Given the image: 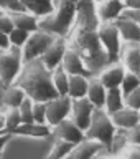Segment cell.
Returning <instances> with one entry per match:
<instances>
[{
    "label": "cell",
    "instance_id": "cell-1",
    "mask_svg": "<svg viewBox=\"0 0 140 159\" xmlns=\"http://www.w3.org/2000/svg\"><path fill=\"white\" fill-rule=\"evenodd\" d=\"M13 83L22 86L27 96L35 101H49L58 96V91L53 86L51 70L45 66L41 58L23 61V66Z\"/></svg>",
    "mask_w": 140,
    "mask_h": 159
},
{
    "label": "cell",
    "instance_id": "cell-2",
    "mask_svg": "<svg viewBox=\"0 0 140 159\" xmlns=\"http://www.w3.org/2000/svg\"><path fill=\"white\" fill-rule=\"evenodd\" d=\"M54 141V134L49 136H27L10 133L2 159H40L48 157Z\"/></svg>",
    "mask_w": 140,
    "mask_h": 159
},
{
    "label": "cell",
    "instance_id": "cell-3",
    "mask_svg": "<svg viewBox=\"0 0 140 159\" xmlns=\"http://www.w3.org/2000/svg\"><path fill=\"white\" fill-rule=\"evenodd\" d=\"M78 0H53L51 12L40 17L38 25L40 28L56 35V37H64L69 33L74 17H76Z\"/></svg>",
    "mask_w": 140,
    "mask_h": 159
},
{
    "label": "cell",
    "instance_id": "cell-4",
    "mask_svg": "<svg viewBox=\"0 0 140 159\" xmlns=\"http://www.w3.org/2000/svg\"><path fill=\"white\" fill-rule=\"evenodd\" d=\"M116 124H114L111 114H109L104 108H94L89 126L84 129L86 138H92L97 141L104 143L106 146H109L112 141V136L116 133Z\"/></svg>",
    "mask_w": 140,
    "mask_h": 159
},
{
    "label": "cell",
    "instance_id": "cell-5",
    "mask_svg": "<svg viewBox=\"0 0 140 159\" xmlns=\"http://www.w3.org/2000/svg\"><path fill=\"white\" fill-rule=\"evenodd\" d=\"M23 66V53L22 48L10 47L7 50L0 48V83L10 84L18 76Z\"/></svg>",
    "mask_w": 140,
    "mask_h": 159
},
{
    "label": "cell",
    "instance_id": "cell-6",
    "mask_svg": "<svg viewBox=\"0 0 140 159\" xmlns=\"http://www.w3.org/2000/svg\"><path fill=\"white\" fill-rule=\"evenodd\" d=\"M56 35L46 32L43 28H38L28 35L27 42L22 47V53H23V61L27 60H33V58H40L41 55L46 52V48L53 43V40Z\"/></svg>",
    "mask_w": 140,
    "mask_h": 159
},
{
    "label": "cell",
    "instance_id": "cell-7",
    "mask_svg": "<svg viewBox=\"0 0 140 159\" xmlns=\"http://www.w3.org/2000/svg\"><path fill=\"white\" fill-rule=\"evenodd\" d=\"M97 33L101 38L102 47L106 48V52L111 58V61H119V55H121L122 48V40L119 35V28L116 22H102L97 27Z\"/></svg>",
    "mask_w": 140,
    "mask_h": 159
},
{
    "label": "cell",
    "instance_id": "cell-8",
    "mask_svg": "<svg viewBox=\"0 0 140 159\" xmlns=\"http://www.w3.org/2000/svg\"><path fill=\"white\" fill-rule=\"evenodd\" d=\"M73 99L68 94H58L56 98L46 101V123L49 126H56L61 119L68 118L71 113Z\"/></svg>",
    "mask_w": 140,
    "mask_h": 159
},
{
    "label": "cell",
    "instance_id": "cell-9",
    "mask_svg": "<svg viewBox=\"0 0 140 159\" xmlns=\"http://www.w3.org/2000/svg\"><path fill=\"white\" fill-rule=\"evenodd\" d=\"M92 111H94V104L89 101L86 96L76 98V99H73V103H71L69 118H71L81 129H86L89 126V121H91Z\"/></svg>",
    "mask_w": 140,
    "mask_h": 159
},
{
    "label": "cell",
    "instance_id": "cell-10",
    "mask_svg": "<svg viewBox=\"0 0 140 159\" xmlns=\"http://www.w3.org/2000/svg\"><path fill=\"white\" fill-rule=\"evenodd\" d=\"M53 134L56 138H61V139H64V141H69L73 144H76V143L81 141V139L86 138L84 129L79 128L69 116L61 119L56 126H53Z\"/></svg>",
    "mask_w": 140,
    "mask_h": 159
},
{
    "label": "cell",
    "instance_id": "cell-11",
    "mask_svg": "<svg viewBox=\"0 0 140 159\" xmlns=\"http://www.w3.org/2000/svg\"><path fill=\"white\" fill-rule=\"evenodd\" d=\"M104 146H106V144L97 141V139L84 138L79 143L74 144L66 159H94L96 154L99 152V149L104 148Z\"/></svg>",
    "mask_w": 140,
    "mask_h": 159
},
{
    "label": "cell",
    "instance_id": "cell-12",
    "mask_svg": "<svg viewBox=\"0 0 140 159\" xmlns=\"http://www.w3.org/2000/svg\"><path fill=\"white\" fill-rule=\"evenodd\" d=\"M66 38L64 37H54L53 43L49 45V47L46 48V52H45L41 57V61L45 63V66L53 70L61 65L63 61V57H64V52H66Z\"/></svg>",
    "mask_w": 140,
    "mask_h": 159
},
{
    "label": "cell",
    "instance_id": "cell-13",
    "mask_svg": "<svg viewBox=\"0 0 140 159\" xmlns=\"http://www.w3.org/2000/svg\"><path fill=\"white\" fill-rule=\"evenodd\" d=\"M119 61H121L129 71L138 73V70H140V43L122 42Z\"/></svg>",
    "mask_w": 140,
    "mask_h": 159
},
{
    "label": "cell",
    "instance_id": "cell-14",
    "mask_svg": "<svg viewBox=\"0 0 140 159\" xmlns=\"http://www.w3.org/2000/svg\"><path fill=\"white\" fill-rule=\"evenodd\" d=\"M124 2L119 0H96V13L99 22H116L124 12Z\"/></svg>",
    "mask_w": 140,
    "mask_h": 159
},
{
    "label": "cell",
    "instance_id": "cell-15",
    "mask_svg": "<svg viewBox=\"0 0 140 159\" xmlns=\"http://www.w3.org/2000/svg\"><path fill=\"white\" fill-rule=\"evenodd\" d=\"M125 71L127 70L121 61H114V63H109L97 76L106 88H116V86H121L124 76H125Z\"/></svg>",
    "mask_w": 140,
    "mask_h": 159
},
{
    "label": "cell",
    "instance_id": "cell-16",
    "mask_svg": "<svg viewBox=\"0 0 140 159\" xmlns=\"http://www.w3.org/2000/svg\"><path fill=\"white\" fill-rule=\"evenodd\" d=\"M116 25L119 28V35H121L122 42H135L140 43V23L135 22L130 17H124L121 15L116 20Z\"/></svg>",
    "mask_w": 140,
    "mask_h": 159
},
{
    "label": "cell",
    "instance_id": "cell-17",
    "mask_svg": "<svg viewBox=\"0 0 140 159\" xmlns=\"http://www.w3.org/2000/svg\"><path fill=\"white\" fill-rule=\"evenodd\" d=\"M61 66L66 70L68 75H87V76H91L87 71V68H86V65L83 61V58L79 57V53L71 47H66Z\"/></svg>",
    "mask_w": 140,
    "mask_h": 159
},
{
    "label": "cell",
    "instance_id": "cell-18",
    "mask_svg": "<svg viewBox=\"0 0 140 159\" xmlns=\"http://www.w3.org/2000/svg\"><path fill=\"white\" fill-rule=\"evenodd\" d=\"M8 13H10V17H12L17 28H22L28 33H32V32L40 28V25H38L40 17L32 13V12H28V10H15V12H8Z\"/></svg>",
    "mask_w": 140,
    "mask_h": 159
},
{
    "label": "cell",
    "instance_id": "cell-19",
    "mask_svg": "<svg viewBox=\"0 0 140 159\" xmlns=\"http://www.w3.org/2000/svg\"><path fill=\"white\" fill-rule=\"evenodd\" d=\"M106 91L107 88L102 84L97 75L89 76V84H87V93L86 98L94 104V108H104V101H106Z\"/></svg>",
    "mask_w": 140,
    "mask_h": 159
},
{
    "label": "cell",
    "instance_id": "cell-20",
    "mask_svg": "<svg viewBox=\"0 0 140 159\" xmlns=\"http://www.w3.org/2000/svg\"><path fill=\"white\" fill-rule=\"evenodd\" d=\"M111 118H112L114 124H116V128L130 129L138 123V109L124 106L121 109H117V111H114L111 114Z\"/></svg>",
    "mask_w": 140,
    "mask_h": 159
},
{
    "label": "cell",
    "instance_id": "cell-21",
    "mask_svg": "<svg viewBox=\"0 0 140 159\" xmlns=\"http://www.w3.org/2000/svg\"><path fill=\"white\" fill-rule=\"evenodd\" d=\"M87 84H89V76H87V75H69L68 96L71 98V99L86 96Z\"/></svg>",
    "mask_w": 140,
    "mask_h": 159
},
{
    "label": "cell",
    "instance_id": "cell-22",
    "mask_svg": "<svg viewBox=\"0 0 140 159\" xmlns=\"http://www.w3.org/2000/svg\"><path fill=\"white\" fill-rule=\"evenodd\" d=\"M12 133H18V134H27V136H49L53 134V128L48 123H22L18 128H15Z\"/></svg>",
    "mask_w": 140,
    "mask_h": 159
},
{
    "label": "cell",
    "instance_id": "cell-23",
    "mask_svg": "<svg viewBox=\"0 0 140 159\" xmlns=\"http://www.w3.org/2000/svg\"><path fill=\"white\" fill-rule=\"evenodd\" d=\"M25 96H27V93L17 83L5 84V88H3V108H7V106L18 108L25 99Z\"/></svg>",
    "mask_w": 140,
    "mask_h": 159
},
{
    "label": "cell",
    "instance_id": "cell-24",
    "mask_svg": "<svg viewBox=\"0 0 140 159\" xmlns=\"http://www.w3.org/2000/svg\"><path fill=\"white\" fill-rule=\"evenodd\" d=\"M125 106V101H124V93L121 91V88L116 86V88H107L106 91V101H104V109L112 114L114 111L121 109Z\"/></svg>",
    "mask_w": 140,
    "mask_h": 159
},
{
    "label": "cell",
    "instance_id": "cell-25",
    "mask_svg": "<svg viewBox=\"0 0 140 159\" xmlns=\"http://www.w3.org/2000/svg\"><path fill=\"white\" fill-rule=\"evenodd\" d=\"M20 2H22L25 10L38 15V17L49 13L53 8V0H20Z\"/></svg>",
    "mask_w": 140,
    "mask_h": 159
},
{
    "label": "cell",
    "instance_id": "cell-26",
    "mask_svg": "<svg viewBox=\"0 0 140 159\" xmlns=\"http://www.w3.org/2000/svg\"><path fill=\"white\" fill-rule=\"evenodd\" d=\"M51 78H53V86L58 91V94H68V81L69 75L66 73L61 65L51 70Z\"/></svg>",
    "mask_w": 140,
    "mask_h": 159
},
{
    "label": "cell",
    "instance_id": "cell-27",
    "mask_svg": "<svg viewBox=\"0 0 140 159\" xmlns=\"http://www.w3.org/2000/svg\"><path fill=\"white\" fill-rule=\"evenodd\" d=\"M74 144L69 143V141H64L61 138H56L54 136V141H53V146H51V151H49V159H63V157H68L69 151L73 149Z\"/></svg>",
    "mask_w": 140,
    "mask_h": 159
},
{
    "label": "cell",
    "instance_id": "cell-28",
    "mask_svg": "<svg viewBox=\"0 0 140 159\" xmlns=\"http://www.w3.org/2000/svg\"><path fill=\"white\" fill-rule=\"evenodd\" d=\"M129 143V136H127V129H122V128H117L116 133H114L112 136V141L109 144V149H111L112 156L114 157H119V154L124 148H125V144Z\"/></svg>",
    "mask_w": 140,
    "mask_h": 159
},
{
    "label": "cell",
    "instance_id": "cell-29",
    "mask_svg": "<svg viewBox=\"0 0 140 159\" xmlns=\"http://www.w3.org/2000/svg\"><path fill=\"white\" fill-rule=\"evenodd\" d=\"M3 114H5V124H7V131L5 133H12L15 128H18L22 124V116H20L18 108L7 106L3 108Z\"/></svg>",
    "mask_w": 140,
    "mask_h": 159
},
{
    "label": "cell",
    "instance_id": "cell-30",
    "mask_svg": "<svg viewBox=\"0 0 140 159\" xmlns=\"http://www.w3.org/2000/svg\"><path fill=\"white\" fill-rule=\"evenodd\" d=\"M140 86V76H138V73H134V71H125V76H124L122 80V83H121V91L124 93V96H125L127 93H130L132 89H135Z\"/></svg>",
    "mask_w": 140,
    "mask_h": 159
},
{
    "label": "cell",
    "instance_id": "cell-31",
    "mask_svg": "<svg viewBox=\"0 0 140 159\" xmlns=\"http://www.w3.org/2000/svg\"><path fill=\"white\" fill-rule=\"evenodd\" d=\"M33 103H35V99H32L30 96H25L22 104L18 106L20 116H22V123H32V121H35V119H33Z\"/></svg>",
    "mask_w": 140,
    "mask_h": 159
},
{
    "label": "cell",
    "instance_id": "cell-32",
    "mask_svg": "<svg viewBox=\"0 0 140 159\" xmlns=\"http://www.w3.org/2000/svg\"><path fill=\"white\" fill-rule=\"evenodd\" d=\"M28 32H25V30H22V28H17L15 27L12 32L8 33V38H10V45L12 47H18V48H22L23 45H25V42H27V38H28Z\"/></svg>",
    "mask_w": 140,
    "mask_h": 159
},
{
    "label": "cell",
    "instance_id": "cell-33",
    "mask_svg": "<svg viewBox=\"0 0 140 159\" xmlns=\"http://www.w3.org/2000/svg\"><path fill=\"white\" fill-rule=\"evenodd\" d=\"M119 157H129V159H140V144L137 143H127L125 148L121 151Z\"/></svg>",
    "mask_w": 140,
    "mask_h": 159
},
{
    "label": "cell",
    "instance_id": "cell-34",
    "mask_svg": "<svg viewBox=\"0 0 140 159\" xmlns=\"http://www.w3.org/2000/svg\"><path fill=\"white\" fill-rule=\"evenodd\" d=\"M33 119L36 123H46V101L33 103Z\"/></svg>",
    "mask_w": 140,
    "mask_h": 159
},
{
    "label": "cell",
    "instance_id": "cell-35",
    "mask_svg": "<svg viewBox=\"0 0 140 159\" xmlns=\"http://www.w3.org/2000/svg\"><path fill=\"white\" fill-rule=\"evenodd\" d=\"M124 101H125V106H129V108L140 109V86L132 89L130 93H127L124 96Z\"/></svg>",
    "mask_w": 140,
    "mask_h": 159
},
{
    "label": "cell",
    "instance_id": "cell-36",
    "mask_svg": "<svg viewBox=\"0 0 140 159\" xmlns=\"http://www.w3.org/2000/svg\"><path fill=\"white\" fill-rule=\"evenodd\" d=\"M13 28H15V23H13L12 17H10V13L8 12H2V15H0V32L10 33Z\"/></svg>",
    "mask_w": 140,
    "mask_h": 159
},
{
    "label": "cell",
    "instance_id": "cell-37",
    "mask_svg": "<svg viewBox=\"0 0 140 159\" xmlns=\"http://www.w3.org/2000/svg\"><path fill=\"white\" fill-rule=\"evenodd\" d=\"M0 10L3 12H15V10H25L20 0H0Z\"/></svg>",
    "mask_w": 140,
    "mask_h": 159
},
{
    "label": "cell",
    "instance_id": "cell-38",
    "mask_svg": "<svg viewBox=\"0 0 140 159\" xmlns=\"http://www.w3.org/2000/svg\"><path fill=\"white\" fill-rule=\"evenodd\" d=\"M127 136H129V143L140 144V123H137L134 128L127 129Z\"/></svg>",
    "mask_w": 140,
    "mask_h": 159
},
{
    "label": "cell",
    "instance_id": "cell-39",
    "mask_svg": "<svg viewBox=\"0 0 140 159\" xmlns=\"http://www.w3.org/2000/svg\"><path fill=\"white\" fill-rule=\"evenodd\" d=\"M10 47H12V45H10L8 33L0 32V48H2V50H7V48H10Z\"/></svg>",
    "mask_w": 140,
    "mask_h": 159
},
{
    "label": "cell",
    "instance_id": "cell-40",
    "mask_svg": "<svg viewBox=\"0 0 140 159\" xmlns=\"http://www.w3.org/2000/svg\"><path fill=\"white\" fill-rule=\"evenodd\" d=\"M124 7L127 10H140V0H124Z\"/></svg>",
    "mask_w": 140,
    "mask_h": 159
},
{
    "label": "cell",
    "instance_id": "cell-41",
    "mask_svg": "<svg viewBox=\"0 0 140 159\" xmlns=\"http://www.w3.org/2000/svg\"><path fill=\"white\" fill-rule=\"evenodd\" d=\"M8 134H10V133H0V157H2V152H3V149H5V144H7Z\"/></svg>",
    "mask_w": 140,
    "mask_h": 159
},
{
    "label": "cell",
    "instance_id": "cell-42",
    "mask_svg": "<svg viewBox=\"0 0 140 159\" xmlns=\"http://www.w3.org/2000/svg\"><path fill=\"white\" fill-rule=\"evenodd\" d=\"M7 131V124H5V114H3V108H0V133Z\"/></svg>",
    "mask_w": 140,
    "mask_h": 159
},
{
    "label": "cell",
    "instance_id": "cell-43",
    "mask_svg": "<svg viewBox=\"0 0 140 159\" xmlns=\"http://www.w3.org/2000/svg\"><path fill=\"white\" fill-rule=\"evenodd\" d=\"M3 88H5V84L0 83V108H3Z\"/></svg>",
    "mask_w": 140,
    "mask_h": 159
},
{
    "label": "cell",
    "instance_id": "cell-44",
    "mask_svg": "<svg viewBox=\"0 0 140 159\" xmlns=\"http://www.w3.org/2000/svg\"><path fill=\"white\" fill-rule=\"evenodd\" d=\"M138 123H140V109H138Z\"/></svg>",
    "mask_w": 140,
    "mask_h": 159
},
{
    "label": "cell",
    "instance_id": "cell-45",
    "mask_svg": "<svg viewBox=\"0 0 140 159\" xmlns=\"http://www.w3.org/2000/svg\"><path fill=\"white\" fill-rule=\"evenodd\" d=\"M2 12H3V10H0V15H2Z\"/></svg>",
    "mask_w": 140,
    "mask_h": 159
},
{
    "label": "cell",
    "instance_id": "cell-46",
    "mask_svg": "<svg viewBox=\"0 0 140 159\" xmlns=\"http://www.w3.org/2000/svg\"><path fill=\"white\" fill-rule=\"evenodd\" d=\"M138 76H140V70H138Z\"/></svg>",
    "mask_w": 140,
    "mask_h": 159
},
{
    "label": "cell",
    "instance_id": "cell-47",
    "mask_svg": "<svg viewBox=\"0 0 140 159\" xmlns=\"http://www.w3.org/2000/svg\"><path fill=\"white\" fill-rule=\"evenodd\" d=\"M119 2H124V0H119Z\"/></svg>",
    "mask_w": 140,
    "mask_h": 159
}]
</instances>
